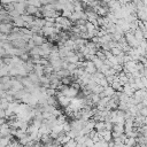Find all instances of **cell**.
Segmentation results:
<instances>
[{
    "label": "cell",
    "instance_id": "cell-1",
    "mask_svg": "<svg viewBox=\"0 0 147 147\" xmlns=\"http://www.w3.org/2000/svg\"><path fill=\"white\" fill-rule=\"evenodd\" d=\"M13 30H11V25L9 23H0V32L1 33H10Z\"/></svg>",
    "mask_w": 147,
    "mask_h": 147
},
{
    "label": "cell",
    "instance_id": "cell-2",
    "mask_svg": "<svg viewBox=\"0 0 147 147\" xmlns=\"http://www.w3.org/2000/svg\"><path fill=\"white\" fill-rule=\"evenodd\" d=\"M31 40L34 42V45H36V46H40V45H42V44H44V37H41L40 34H37V33L32 34Z\"/></svg>",
    "mask_w": 147,
    "mask_h": 147
}]
</instances>
